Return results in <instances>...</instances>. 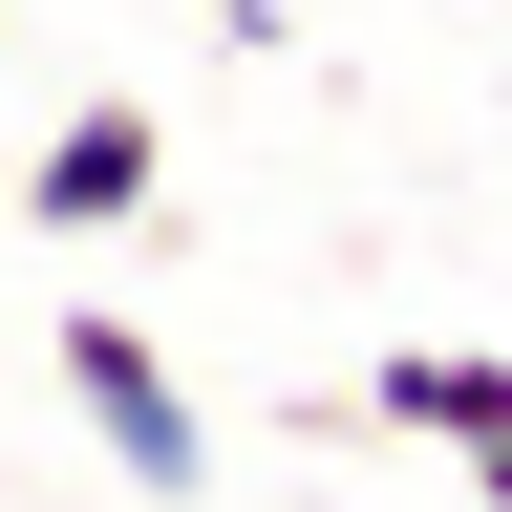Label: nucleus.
<instances>
[{
    "label": "nucleus",
    "instance_id": "obj_1",
    "mask_svg": "<svg viewBox=\"0 0 512 512\" xmlns=\"http://www.w3.org/2000/svg\"><path fill=\"white\" fill-rule=\"evenodd\" d=\"M64 384H86V427H107V470L128 491H150V512H192V491H214V406H192V384L150 363V320H64Z\"/></svg>",
    "mask_w": 512,
    "mask_h": 512
},
{
    "label": "nucleus",
    "instance_id": "obj_2",
    "mask_svg": "<svg viewBox=\"0 0 512 512\" xmlns=\"http://www.w3.org/2000/svg\"><path fill=\"white\" fill-rule=\"evenodd\" d=\"M150 192H171V128L128 107V86H86V107L22 150V235H150Z\"/></svg>",
    "mask_w": 512,
    "mask_h": 512
},
{
    "label": "nucleus",
    "instance_id": "obj_3",
    "mask_svg": "<svg viewBox=\"0 0 512 512\" xmlns=\"http://www.w3.org/2000/svg\"><path fill=\"white\" fill-rule=\"evenodd\" d=\"M363 427L470 470V448H512V363H491V342H406V363H363Z\"/></svg>",
    "mask_w": 512,
    "mask_h": 512
},
{
    "label": "nucleus",
    "instance_id": "obj_4",
    "mask_svg": "<svg viewBox=\"0 0 512 512\" xmlns=\"http://www.w3.org/2000/svg\"><path fill=\"white\" fill-rule=\"evenodd\" d=\"M470 491H491V512H512V448H470Z\"/></svg>",
    "mask_w": 512,
    "mask_h": 512
}]
</instances>
